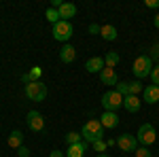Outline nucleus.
<instances>
[{
  "instance_id": "f257e3e1",
  "label": "nucleus",
  "mask_w": 159,
  "mask_h": 157,
  "mask_svg": "<svg viewBox=\"0 0 159 157\" xmlns=\"http://www.w3.org/2000/svg\"><path fill=\"white\" fill-rule=\"evenodd\" d=\"M81 136H83V140H85L87 145H93L98 140H104V127H102L100 119L87 121L85 125H83V130H81Z\"/></svg>"
},
{
  "instance_id": "f03ea898",
  "label": "nucleus",
  "mask_w": 159,
  "mask_h": 157,
  "mask_svg": "<svg viewBox=\"0 0 159 157\" xmlns=\"http://www.w3.org/2000/svg\"><path fill=\"white\" fill-rule=\"evenodd\" d=\"M151 70H153V60L148 55H138L134 60V64H132V72H134V76L138 81L151 76Z\"/></svg>"
},
{
  "instance_id": "7ed1b4c3",
  "label": "nucleus",
  "mask_w": 159,
  "mask_h": 157,
  "mask_svg": "<svg viewBox=\"0 0 159 157\" xmlns=\"http://www.w3.org/2000/svg\"><path fill=\"white\" fill-rule=\"evenodd\" d=\"M24 94L30 102H43L47 98V85L43 81H36V83H28L24 87Z\"/></svg>"
},
{
  "instance_id": "20e7f679",
  "label": "nucleus",
  "mask_w": 159,
  "mask_h": 157,
  "mask_svg": "<svg viewBox=\"0 0 159 157\" xmlns=\"http://www.w3.org/2000/svg\"><path fill=\"white\" fill-rule=\"evenodd\" d=\"M102 106H104V110L117 113L119 109H123V96L117 94L115 89H108V91L102 94Z\"/></svg>"
},
{
  "instance_id": "39448f33",
  "label": "nucleus",
  "mask_w": 159,
  "mask_h": 157,
  "mask_svg": "<svg viewBox=\"0 0 159 157\" xmlns=\"http://www.w3.org/2000/svg\"><path fill=\"white\" fill-rule=\"evenodd\" d=\"M136 138H138V145L140 146H151L155 140H157V132L151 123H142L136 132Z\"/></svg>"
},
{
  "instance_id": "423d86ee",
  "label": "nucleus",
  "mask_w": 159,
  "mask_h": 157,
  "mask_svg": "<svg viewBox=\"0 0 159 157\" xmlns=\"http://www.w3.org/2000/svg\"><path fill=\"white\" fill-rule=\"evenodd\" d=\"M72 34H74V25L70 24V21H64V19H61V21H57V24L53 25V38L60 40V43H64V45L70 40Z\"/></svg>"
},
{
  "instance_id": "0eeeda50",
  "label": "nucleus",
  "mask_w": 159,
  "mask_h": 157,
  "mask_svg": "<svg viewBox=\"0 0 159 157\" xmlns=\"http://www.w3.org/2000/svg\"><path fill=\"white\" fill-rule=\"evenodd\" d=\"M117 146L121 149L123 153H134L136 149H138V138H136V134H121V136H117Z\"/></svg>"
},
{
  "instance_id": "6e6552de",
  "label": "nucleus",
  "mask_w": 159,
  "mask_h": 157,
  "mask_svg": "<svg viewBox=\"0 0 159 157\" xmlns=\"http://www.w3.org/2000/svg\"><path fill=\"white\" fill-rule=\"evenodd\" d=\"M25 123H28V127H30L32 132H43V130H45V117H43L38 110H30V113L25 115Z\"/></svg>"
},
{
  "instance_id": "1a4fd4ad",
  "label": "nucleus",
  "mask_w": 159,
  "mask_h": 157,
  "mask_svg": "<svg viewBox=\"0 0 159 157\" xmlns=\"http://www.w3.org/2000/svg\"><path fill=\"white\" fill-rule=\"evenodd\" d=\"M104 68H106L104 58H98V55H96V58H89V60L85 62V70H87L89 74H100Z\"/></svg>"
},
{
  "instance_id": "9d476101",
  "label": "nucleus",
  "mask_w": 159,
  "mask_h": 157,
  "mask_svg": "<svg viewBox=\"0 0 159 157\" xmlns=\"http://www.w3.org/2000/svg\"><path fill=\"white\" fill-rule=\"evenodd\" d=\"M100 123L104 130H115L119 125V115L117 113H110V110H104L102 117H100Z\"/></svg>"
},
{
  "instance_id": "9b49d317",
  "label": "nucleus",
  "mask_w": 159,
  "mask_h": 157,
  "mask_svg": "<svg viewBox=\"0 0 159 157\" xmlns=\"http://www.w3.org/2000/svg\"><path fill=\"white\" fill-rule=\"evenodd\" d=\"M87 149H89V145H87L85 140H81V142H76V145H70V146H68L66 157H85Z\"/></svg>"
},
{
  "instance_id": "f8f14e48",
  "label": "nucleus",
  "mask_w": 159,
  "mask_h": 157,
  "mask_svg": "<svg viewBox=\"0 0 159 157\" xmlns=\"http://www.w3.org/2000/svg\"><path fill=\"white\" fill-rule=\"evenodd\" d=\"M142 98L147 104H157L159 102V87L157 85H147L144 91H142Z\"/></svg>"
},
{
  "instance_id": "ddd939ff",
  "label": "nucleus",
  "mask_w": 159,
  "mask_h": 157,
  "mask_svg": "<svg viewBox=\"0 0 159 157\" xmlns=\"http://www.w3.org/2000/svg\"><path fill=\"white\" fill-rule=\"evenodd\" d=\"M100 81H102V83L104 85H117L119 83V76H117V70H115V68H104V70H102V72H100Z\"/></svg>"
},
{
  "instance_id": "4468645a",
  "label": "nucleus",
  "mask_w": 159,
  "mask_h": 157,
  "mask_svg": "<svg viewBox=\"0 0 159 157\" xmlns=\"http://www.w3.org/2000/svg\"><path fill=\"white\" fill-rule=\"evenodd\" d=\"M60 60L64 62V64H72V62L76 60V49L66 43V45L60 49Z\"/></svg>"
},
{
  "instance_id": "2eb2a0df",
  "label": "nucleus",
  "mask_w": 159,
  "mask_h": 157,
  "mask_svg": "<svg viewBox=\"0 0 159 157\" xmlns=\"http://www.w3.org/2000/svg\"><path fill=\"white\" fill-rule=\"evenodd\" d=\"M140 106H142V102H140L138 96H125L123 98V109L127 110V113H138Z\"/></svg>"
},
{
  "instance_id": "dca6fc26",
  "label": "nucleus",
  "mask_w": 159,
  "mask_h": 157,
  "mask_svg": "<svg viewBox=\"0 0 159 157\" xmlns=\"http://www.w3.org/2000/svg\"><path fill=\"white\" fill-rule=\"evenodd\" d=\"M40 76H43V68H40V66H32L30 72L21 74V81H24L25 85L28 83H36V81H40Z\"/></svg>"
},
{
  "instance_id": "f3484780",
  "label": "nucleus",
  "mask_w": 159,
  "mask_h": 157,
  "mask_svg": "<svg viewBox=\"0 0 159 157\" xmlns=\"http://www.w3.org/2000/svg\"><path fill=\"white\" fill-rule=\"evenodd\" d=\"M57 11H60V19H64V21H70L74 15H76V7H74L72 2H64Z\"/></svg>"
},
{
  "instance_id": "a211bd4d",
  "label": "nucleus",
  "mask_w": 159,
  "mask_h": 157,
  "mask_svg": "<svg viewBox=\"0 0 159 157\" xmlns=\"http://www.w3.org/2000/svg\"><path fill=\"white\" fill-rule=\"evenodd\" d=\"M7 145L17 151L19 146H24V134L19 132V130H13V132L9 134V138H7Z\"/></svg>"
},
{
  "instance_id": "6ab92c4d",
  "label": "nucleus",
  "mask_w": 159,
  "mask_h": 157,
  "mask_svg": "<svg viewBox=\"0 0 159 157\" xmlns=\"http://www.w3.org/2000/svg\"><path fill=\"white\" fill-rule=\"evenodd\" d=\"M100 36L104 38V40H117V28L115 25H110V24H106V25H102V30H100Z\"/></svg>"
},
{
  "instance_id": "aec40b11",
  "label": "nucleus",
  "mask_w": 159,
  "mask_h": 157,
  "mask_svg": "<svg viewBox=\"0 0 159 157\" xmlns=\"http://www.w3.org/2000/svg\"><path fill=\"white\" fill-rule=\"evenodd\" d=\"M119 62H121V55H119L117 51H108V53L104 55V64H106V68H115V66H119Z\"/></svg>"
},
{
  "instance_id": "412c9836",
  "label": "nucleus",
  "mask_w": 159,
  "mask_h": 157,
  "mask_svg": "<svg viewBox=\"0 0 159 157\" xmlns=\"http://www.w3.org/2000/svg\"><path fill=\"white\" fill-rule=\"evenodd\" d=\"M64 140H66V145H76V142H81L83 140V136H81V132H68L66 136H64Z\"/></svg>"
},
{
  "instance_id": "4be33fe9",
  "label": "nucleus",
  "mask_w": 159,
  "mask_h": 157,
  "mask_svg": "<svg viewBox=\"0 0 159 157\" xmlns=\"http://www.w3.org/2000/svg\"><path fill=\"white\" fill-rule=\"evenodd\" d=\"M45 17H47V21H51L53 25L57 24V21H61L60 19V11H57V9H51V7L45 11Z\"/></svg>"
},
{
  "instance_id": "5701e85b",
  "label": "nucleus",
  "mask_w": 159,
  "mask_h": 157,
  "mask_svg": "<svg viewBox=\"0 0 159 157\" xmlns=\"http://www.w3.org/2000/svg\"><path fill=\"white\" fill-rule=\"evenodd\" d=\"M115 91H117V94H121L123 98L129 96V81H119V83L115 85Z\"/></svg>"
},
{
  "instance_id": "b1692460",
  "label": "nucleus",
  "mask_w": 159,
  "mask_h": 157,
  "mask_svg": "<svg viewBox=\"0 0 159 157\" xmlns=\"http://www.w3.org/2000/svg\"><path fill=\"white\" fill-rule=\"evenodd\" d=\"M140 91H144L142 89V81H138V79L129 81V96H138Z\"/></svg>"
},
{
  "instance_id": "393cba45",
  "label": "nucleus",
  "mask_w": 159,
  "mask_h": 157,
  "mask_svg": "<svg viewBox=\"0 0 159 157\" xmlns=\"http://www.w3.org/2000/svg\"><path fill=\"white\" fill-rule=\"evenodd\" d=\"M91 149L100 155V153H106V151H108V145H106V140H98V142L91 145Z\"/></svg>"
},
{
  "instance_id": "a878e982",
  "label": "nucleus",
  "mask_w": 159,
  "mask_h": 157,
  "mask_svg": "<svg viewBox=\"0 0 159 157\" xmlns=\"http://www.w3.org/2000/svg\"><path fill=\"white\" fill-rule=\"evenodd\" d=\"M134 155L136 157H153V153L148 151V146H138V149L134 151Z\"/></svg>"
},
{
  "instance_id": "bb28decb",
  "label": "nucleus",
  "mask_w": 159,
  "mask_h": 157,
  "mask_svg": "<svg viewBox=\"0 0 159 157\" xmlns=\"http://www.w3.org/2000/svg\"><path fill=\"white\" fill-rule=\"evenodd\" d=\"M151 85H157L159 87V64L153 66V70H151Z\"/></svg>"
},
{
  "instance_id": "cd10ccee",
  "label": "nucleus",
  "mask_w": 159,
  "mask_h": 157,
  "mask_svg": "<svg viewBox=\"0 0 159 157\" xmlns=\"http://www.w3.org/2000/svg\"><path fill=\"white\" fill-rule=\"evenodd\" d=\"M17 157H30V149H28V146H19V149H17Z\"/></svg>"
},
{
  "instance_id": "c85d7f7f",
  "label": "nucleus",
  "mask_w": 159,
  "mask_h": 157,
  "mask_svg": "<svg viewBox=\"0 0 159 157\" xmlns=\"http://www.w3.org/2000/svg\"><path fill=\"white\" fill-rule=\"evenodd\" d=\"M148 58L159 62V45H153V47H151V55H148Z\"/></svg>"
},
{
  "instance_id": "c756f323",
  "label": "nucleus",
  "mask_w": 159,
  "mask_h": 157,
  "mask_svg": "<svg viewBox=\"0 0 159 157\" xmlns=\"http://www.w3.org/2000/svg\"><path fill=\"white\" fill-rule=\"evenodd\" d=\"M100 30H102V25H98V24L89 25V34H100Z\"/></svg>"
},
{
  "instance_id": "7c9ffc66",
  "label": "nucleus",
  "mask_w": 159,
  "mask_h": 157,
  "mask_svg": "<svg viewBox=\"0 0 159 157\" xmlns=\"http://www.w3.org/2000/svg\"><path fill=\"white\" fill-rule=\"evenodd\" d=\"M144 4H147L148 9H159V0H147Z\"/></svg>"
},
{
  "instance_id": "2f4dec72",
  "label": "nucleus",
  "mask_w": 159,
  "mask_h": 157,
  "mask_svg": "<svg viewBox=\"0 0 159 157\" xmlns=\"http://www.w3.org/2000/svg\"><path fill=\"white\" fill-rule=\"evenodd\" d=\"M49 157H66V153H61L60 149H55V151H51V153H49Z\"/></svg>"
},
{
  "instance_id": "473e14b6",
  "label": "nucleus",
  "mask_w": 159,
  "mask_h": 157,
  "mask_svg": "<svg viewBox=\"0 0 159 157\" xmlns=\"http://www.w3.org/2000/svg\"><path fill=\"white\" fill-rule=\"evenodd\" d=\"M64 4V0H51V9H60Z\"/></svg>"
},
{
  "instance_id": "72a5a7b5",
  "label": "nucleus",
  "mask_w": 159,
  "mask_h": 157,
  "mask_svg": "<svg viewBox=\"0 0 159 157\" xmlns=\"http://www.w3.org/2000/svg\"><path fill=\"white\" fill-rule=\"evenodd\" d=\"M153 25H155V28H157V30H159V13H157V15H155V19H153Z\"/></svg>"
},
{
  "instance_id": "f704fd0d",
  "label": "nucleus",
  "mask_w": 159,
  "mask_h": 157,
  "mask_svg": "<svg viewBox=\"0 0 159 157\" xmlns=\"http://www.w3.org/2000/svg\"><path fill=\"white\" fill-rule=\"evenodd\" d=\"M106 145H108V146H115V145H117V140H115V138H108V140H106Z\"/></svg>"
},
{
  "instance_id": "c9c22d12",
  "label": "nucleus",
  "mask_w": 159,
  "mask_h": 157,
  "mask_svg": "<svg viewBox=\"0 0 159 157\" xmlns=\"http://www.w3.org/2000/svg\"><path fill=\"white\" fill-rule=\"evenodd\" d=\"M96 157H108V155H106V153H100V155H96Z\"/></svg>"
}]
</instances>
